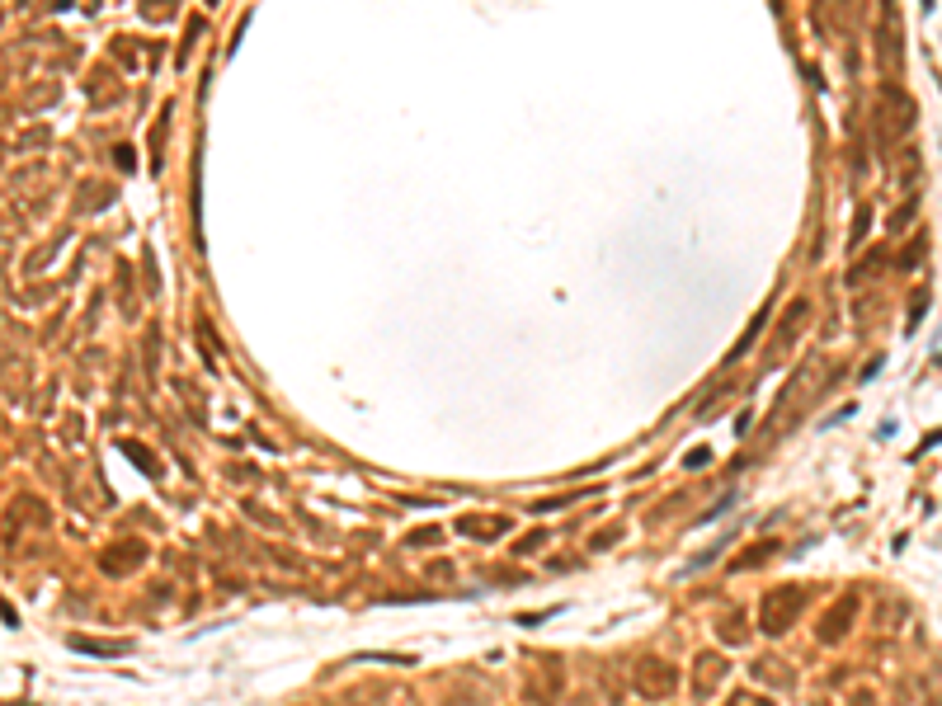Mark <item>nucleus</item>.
I'll use <instances>...</instances> for the list:
<instances>
[{"label":"nucleus","instance_id":"4","mask_svg":"<svg viewBox=\"0 0 942 706\" xmlns=\"http://www.w3.org/2000/svg\"><path fill=\"white\" fill-rule=\"evenodd\" d=\"M829 617H834V622H824V627H820V641H834L838 631L848 627V617H853V603H838V607H834V612H829Z\"/></svg>","mask_w":942,"mask_h":706},{"label":"nucleus","instance_id":"3","mask_svg":"<svg viewBox=\"0 0 942 706\" xmlns=\"http://www.w3.org/2000/svg\"><path fill=\"white\" fill-rule=\"evenodd\" d=\"M71 650H90V654H123L128 650V641H85V636H71Z\"/></svg>","mask_w":942,"mask_h":706},{"label":"nucleus","instance_id":"2","mask_svg":"<svg viewBox=\"0 0 942 706\" xmlns=\"http://www.w3.org/2000/svg\"><path fill=\"white\" fill-rule=\"evenodd\" d=\"M636 688H641L645 697H669V693H674V668L655 664V659H641V668H636Z\"/></svg>","mask_w":942,"mask_h":706},{"label":"nucleus","instance_id":"1","mask_svg":"<svg viewBox=\"0 0 942 706\" xmlns=\"http://www.w3.org/2000/svg\"><path fill=\"white\" fill-rule=\"evenodd\" d=\"M806 603V588H777V593H768V603H763V627L768 631H787L792 627V617H797V607Z\"/></svg>","mask_w":942,"mask_h":706}]
</instances>
